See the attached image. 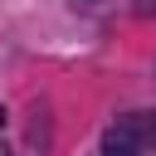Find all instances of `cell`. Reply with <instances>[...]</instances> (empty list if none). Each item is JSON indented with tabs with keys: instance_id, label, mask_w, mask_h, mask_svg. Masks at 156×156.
I'll use <instances>...</instances> for the list:
<instances>
[{
	"instance_id": "6da1fadb",
	"label": "cell",
	"mask_w": 156,
	"mask_h": 156,
	"mask_svg": "<svg viewBox=\"0 0 156 156\" xmlns=\"http://www.w3.org/2000/svg\"><path fill=\"white\" fill-rule=\"evenodd\" d=\"M156 136V117H146V122H136V117H122L107 136H102V156H136L146 141Z\"/></svg>"
}]
</instances>
